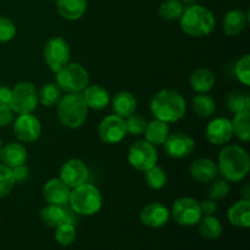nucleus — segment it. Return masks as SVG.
I'll use <instances>...</instances> for the list:
<instances>
[{
    "label": "nucleus",
    "mask_w": 250,
    "mask_h": 250,
    "mask_svg": "<svg viewBox=\"0 0 250 250\" xmlns=\"http://www.w3.org/2000/svg\"><path fill=\"white\" fill-rule=\"evenodd\" d=\"M216 165L219 173L224 180L227 182L238 183L249 173V154L243 146H226L220 151Z\"/></svg>",
    "instance_id": "1"
},
{
    "label": "nucleus",
    "mask_w": 250,
    "mask_h": 250,
    "mask_svg": "<svg viewBox=\"0 0 250 250\" xmlns=\"http://www.w3.org/2000/svg\"><path fill=\"white\" fill-rule=\"evenodd\" d=\"M150 111L156 120L166 124H175L185 117L187 105L185 98L177 90L163 89L151 99Z\"/></svg>",
    "instance_id": "2"
},
{
    "label": "nucleus",
    "mask_w": 250,
    "mask_h": 250,
    "mask_svg": "<svg viewBox=\"0 0 250 250\" xmlns=\"http://www.w3.org/2000/svg\"><path fill=\"white\" fill-rule=\"evenodd\" d=\"M180 24L186 34L194 38L207 37L214 31L216 26V19L211 10L202 5H192L183 10L180 17Z\"/></svg>",
    "instance_id": "3"
},
{
    "label": "nucleus",
    "mask_w": 250,
    "mask_h": 250,
    "mask_svg": "<svg viewBox=\"0 0 250 250\" xmlns=\"http://www.w3.org/2000/svg\"><path fill=\"white\" fill-rule=\"evenodd\" d=\"M88 106L82 93H67L56 105V115L63 127L77 129L84 125L88 117Z\"/></svg>",
    "instance_id": "4"
},
{
    "label": "nucleus",
    "mask_w": 250,
    "mask_h": 250,
    "mask_svg": "<svg viewBox=\"0 0 250 250\" xmlns=\"http://www.w3.org/2000/svg\"><path fill=\"white\" fill-rule=\"evenodd\" d=\"M70 208L77 215L92 216L95 215L103 207V197L100 190L90 183H83L71 189Z\"/></svg>",
    "instance_id": "5"
},
{
    "label": "nucleus",
    "mask_w": 250,
    "mask_h": 250,
    "mask_svg": "<svg viewBox=\"0 0 250 250\" xmlns=\"http://www.w3.org/2000/svg\"><path fill=\"white\" fill-rule=\"evenodd\" d=\"M55 75V83L66 94L67 93H82L84 88L89 84L88 71L81 63L68 62Z\"/></svg>",
    "instance_id": "6"
},
{
    "label": "nucleus",
    "mask_w": 250,
    "mask_h": 250,
    "mask_svg": "<svg viewBox=\"0 0 250 250\" xmlns=\"http://www.w3.org/2000/svg\"><path fill=\"white\" fill-rule=\"evenodd\" d=\"M10 107L17 115L33 114L38 106L39 98L36 85L28 81L19 82L14 87Z\"/></svg>",
    "instance_id": "7"
},
{
    "label": "nucleus",
    "mask_w": 250,
    "mask_h": 250,
    "mask_svg": "<svg viewBox=\"0 0 250 250\" xmlns=\"http://www.w3.org/2000/svg\"><path fill=\"white\" fill-rule=\"evenodd\" d=\"M43 56L48 67L54 73L59 72L63 66L70 62V45L61 37H53L46 42L43 50Z\"/></svg>",
    "instance_id": "8"
},
{
    "label": "nucleus",
    "mask_w": 250,
    "mask_h": 250,
    "mask_svg": "<svg viewBox=\"0 0 250 250\" xmlns=\"http://www.w3.org/2000/svg\"><path fill=\"white\" fill-rule=\"evenodd\" d=\"M129 165L138 171H146L158 163V151L155 146L146 141H137L128 149Z\"/></svg>",
    "instance_id": "9"
},
{
    "label": "nucleus",
    "mask_w": 250,
    "mask_h": 250,
    "mask_svg": "<svg viewBox=\"0 0 250 250\" xmlns=\"http://www.w3.org/2000/svg\"><path fill=\"white\" fill-rule=\"evenodd\" d=\"M170 214L178 225L185 227L195 226L203 216L199 202L190 197H182L175 200Z\"/></svg>",
    "instance_id": "10"
},
{
    "label": "nucleus",
    "mask_w": 250,
    "mask_h": 250,
    "mask_svg": "<svg viewBox=\"0 0 250 250\" xmlns=\"http://www.w3.org/2000/svg\"><path fill=\"white\" fill-rule=\"evenodd\" d=\"M14 133L22 143H33L41 137L42 124L34 115H19L12 122Z\"/></svg>",
    "instance_id": "11"
},
{
    "label": "nucleus",
    "mask_w": 250,
    "mask_h": 250,
    "mask_svg": "<svg viewBox=\"0 0 250 250\" xmlns=\"http://www.w3.org/2000/svg\"><path fill=\"white\" fill-rule=\"evenodd\" d=\"M98 133L105 144L120 143L127 136L125 120L115 114L104 117L98 127Z\"/></svg>",
    "instance_id": "12"
},
{
    "label": "nucleus",
    "mask_w": 250,
    "mask_h": 250,
    "mask_svg": "<svg viewBox=\"0 0 250 250\" xmlns=\"http://www.w3.org/2000/svg\"><path fill=\"white\" fill-rule=\"evenodd\" d=\"M164 146L166 155L172 159H185L193 153L195 148L194 139L185 132L168 134Z\"/></svg>",
    "instance_id": "13"
},
{
    "label": "nucleus",
    "mask_w": 250,
    "mask_h": 250,
    "mask_svg": "<svg viewBox=\"0 0 250 250\" xmlns=\"http://www.w3.org/2000/svg\"><path fill=\"white\" fill-rule=\"evenodd\" d=\"M89 170L80 159H70L60 168V180L71 189L83 185L88 181Z\"/></svg>",
    "instance_id": "14"
},
{
    "label": "nucleus",
    "mask_w": 250,
    "mask_h": 250,
    "mask_svg": "<svg viewBox=\"0 0 250 250\" xmlns=\"http://www.w3.org/2000/svg\"><path fill=\"white\" fill-rule=\"evenodd\" d=\"M78 215L67 205L59 207V205L48 204V207L41 210V220L45 226L50 229H56L62 224L76 225Z\"/></svg>",
    "instance_id": "15"
},
{
    "label": "nucleus",
    "mask_w": 250,
    "mask_h": 250,
    "mask_svg": "<svg viewBox=\"0 0 250 250\" xmlns=\"http://www.w3.org/2000/svg\"><path fill=\"white\" fill-rule=\"evenodd\" d=\"M205 137L214 146H225L233 137L231 120L226 117H216L207 125Z\"/></svg>",
    "instance_id": "16"
},
{
    "label": "nucleus",
    "mask_w": 250,
    "mask_h": 250,
    "mask_svg": "<svg viewBox=\"0 0 250 250\" xmlns=\"http://www.w3.org/2000/svg\"><path fill=\"white\" fill-rule=\"evenodd\" d=\"M170 210L163 203L159 202L146 204L139 214L142 224L150 229H160V227L165 226L170 220Z\"/></svg>",
    "instance_id": "17"
},
{
    "label": "nucleus",
    "mask_w": 250,
    "mask_h": 250,
    "mask_svg": "<svg viewBox=\"0 0 250 250\" xmlns=\"http://www.w3.org/2000/svg\"><path fill=\"white\" fill-rule=\"evenodd\" d=\"M43 195L48 204L65 207L70 202L71 188L60 178H51L44 185Z\"/></svg>",
    "instance_id": "18"
},
{
    "label": "nucleus",
    "mask_w": 250,
    "mask_h": 250,
    "mask_svg": "<svg viewBox=\"0 0 250 250\" xmlns=\"http://www.w3.org/2000/svg\"><path fill=\"white\" fill-rule=\"evenodd\" d=\"M189 173L194 181L199 183H210L219 175L216 163L208 158H200L193 161L189 167Z\"/></svg>",
    "instance_id": "19"
},
{
    "label": "nucleus",
    "mask_w": 250,
    "mask_h": 250,
    "mask_svg": "<svg viewBox=\"0 0 250 250\" xmlns=\"http://www.w3.org/2000/svg\"><path fill=\"white\" fill-rule=\"evenodd\" d=\"M248 24V15L241 9H232L226 12L222 21V28L226 36L236 37L246 29Z\"/></svg>",
    "instance_id": "20"
},
{
    "label": "nucleus",
    "mask_w": 250,
    "mask_h": 250,
    "mask_svg": "<svg viewBox=\"0 0 250 250\" xmlns=\"http://www.w3.org/2000/svg\"><path fill=\"white\" fill-rule=\"evenodd\" d=\"M82 95L88 109L92 110L105 109L111 100L109 92L104 87L98 84H88L82 92Z\"/></svg>",
    "instance_id": "21"
},
{
    "label": "nucleus",
    "mask_w": 250,
    "mask_h": 250,
    "mask_svg": "<svg viewBox=\"0 0 250 250\" xmlns=\"http://www.w3.org/2000/svg\"><path fill=\"white\" fill-rule=\"evenodd\" d=\"M112 111L115 115L127 119L128 116L133 115L137 110V99L132 93L127 90H121L116 93L111 99Z\"/></svg>",
    "instance_id": "22"
},
{
    "label": "nucleus",
    "mask_w": 250,
    "mask_h": 250,
    "mask_svg": "<svg viewBox=\"0 0 250 250\" xmlns=\"http://www.w3.org/2000/svg\"><path fill=\"white\" fill-rule=\"evenodd\" d=\"M229 224L239 229H248L250 226V200L241 199L234 203L227 211Z\"/></svg>",
    "instance_id": "23"
},
{
    "label": "nucleus",
    "mask_w": 250,
    "mask_h": 250,
    "mask_svg": "<svg viewBox=\"0 0 250 250\" xmlns=\"http://www.w3.org/2000/svg\"><path fill=\"white\" fill-rule=\"evenodd\" d=\"M0 160L7 167L14 168L16 166L23 165L27 161V149L26 146L20 143H9L1 149Z\"/></svg>",
    "instance_id": "24"
},
{
    "label": "nucleus",
    "mask_w": 250,
    "mask_h": 250,
    "mask_svg": "<svg viewBox=\"0 0 250 250\" xmlns=\"http://www.w3.org/2000/svg\"><path fill=\"white\" fill-rule=\"evenodd\" d=\"M215 83H216L215 73L207 67L197 68L189 78L190 87L198 94H204V93L210 92Z\"/></svg>",
    "instance_id": "25"
},
{
    "label": "nucleus",
    "mask_w": 250,
    "mask_h": 250,
    "mask_svg": "<svg viewBox=\"0 0 250 250\" xmlns=\"http://www.w3.org/2000/svg\"><path fill=\"white\" fill-rule=\"evenodd\" d=\"M58 11L67 21H77L87 11V0H56Z\"/></svg>",
    "instance_id": "26"
},
{
    "label": "nucleus",
    "mask_w": 250,
    "mask_h": 250,
    "mask_svg": "<svg viewBox=\"0 0 250 250\" xmlns=\"http://www.w3.org/2000/svg\"><path fill=\"white\" fill-rule=\"evenodd\" d=\"M143 134L146 136V141L153 146H163L170 134V127L166 122L155 119L146 124Z\"/></svg>",
    "instance_id": "27"
},
{
    "label": "nucleus",
    "mask_w": 250,
    "mask_h": 250,
    "mask_svg": "<svg viewBox=\"0 0 250 250\" xmlns=\"http://www.w3.org/2000/svg\"><path fill=\"white\" fill-rule=\"evenodd\" d=\"M192 107L198 117L208 119V117H211L216 111V103L214 98L204 93V94H198L193 98Z\"/></svg>",
    "instance_id": "28"
},
{
    "label": "nucleus",
    "mask_w": 250,
    "mask_h": 250,
    "mask_svg": "<svg viewBox=\"0 0 250 250\" xmlns=\"http://www.w3.org/2000/svg\"><path fill=\"white\" fill-rule=\"evenodd\" d=\"M199 225V232L202 237L209 241H215L220 238L222 234V224L214 215L211 216H204L198 222Z\"/></svg>",
    "instance_id": "29"
},
{
    "label": "nucleus",
    "mask_w": 250,
    "mask_h": 250,
    "mask_svg": "<svg viewBox=\"0 0 250 250\" xmlns=\"http://www.w3.org/2000/svg\"><path fill=\"white\" fill-rule=\"evenodd\" d=\"M231 122L233 136H236L239 141L248 143L250 141V111L234 114L233 120Z\"/></svg>",
    "instance_id": "30"
},
{
    "label": "nucleus",
    "mask_w": 250,
    "mask_h": 250,
    "mask_svg": "<svg viewBox=\"0 0 250 250\" xmlns=\"http://www.w3.org/2000/svg\"><path fill=\"white\" fill-rule=\"evenodd\" d=\"M61 97H62V90L56 83H46L38 90L39 103L45 107L56 106Z\"/></svg>",
    "instance_id": "31"
},
{
    "label": "nucleus",
    "mask_w": 250,
    "mask_h": 250,
    "mask_svg": "<svg viewBox=\"0 0 250 250\" xmlns=\"http://www.w3.org/2000/svg\"><path fill=\"white\" fill-rule=\"evenodd\" d=\"M226 107L229 111L233 112V114L250 111L249 94L244 92H238V90L229 93L226 98Z\"/></svg>",
    "instance_id": "32"
},
{
    "label": "nucleus",
    "mask_w": 250,
    "mask_h": 250,
    "mask_svg": "<svg viewBox=\"0 0 250 250\" xmlns=\"http://www.w3.org/2000/svg\"><path fill=\"white\" fill-rule=\"evenodd\" d=\"M183 10L185 7L180 0H165L159 7V16L165 21H176L182 16Z\"/></svg>",
    "instance_id": "33"
},
{
    "label": "nucleus",
    "mask_w": 250,
    "mask_h": 250,
    "mask_svg": "<svg viewBox=\"0 0 250 250\" xmlns=\"http://www.w3.org/2000/svg\"><path fill=\"white\" fill-rule=\"evenodd\" d=\"M146 175V183L148 185L149 188L154 190L161 189V188L165 187V185L167 183V175H166L165 171L163 170L159 166H153V167L148 168L146 171H144Z\"/></svg>",
    "instance_id": "34"
},
{
    "label": "nucleus",
    "mask_w": 250,
    "mask_h": 250,
    "mask_svg": "<svg viewBox=\"0 0 250 250\" xmlns=\"http://www.w3.org/2000/svg\"><path fill=\"white\" fill-rule=\"evenodd\" d=\"M77 232L75 225L62 224L55 229V239L60 246L68 247L75 242Z\"/></svg>",
    "instance_id": "35"
},
{
    "label": "nucleus",
    "mask_w": 250,
    "mask_h": 250,
    "mask_svg": "<svg viewBox=\"0 0 250 250\" xmlns=\"http://www.w3.org/2000/svg\"><path fill=\"white\" fill-rule=\"evenodd\" d=\"M15 178L12 170L6 165H0V199L7 197L14 189Z\"/></svg>",
    "instance_id": "36"
},
{
    "label": "nucleus",
    "mask_w": 250,
    "mask_h": 250,
    "mask_svg": "<svg viewBox=\"0 0 250 250\" xmlns=\"http://www.w3.org/2000/svg\"><path fill=\"white\" fill-rule=\"evenodd\" d=\"M234 75L237 80L244 85H250V55L246 54L242 56L234 65Z\"/></svg>",
    "instance_id": "37"
},
{
    "label": "nucleus",
    "mask_w": 250,
    "mask_h": 250,
    "mask_svg": "<svg viewBox=\"0 0 250 250\" xmlns=\"http://www.w3.org/2000/svg\"><path fill=\"white\" fill-rule=\"evenodd\" d=\"M229 182L226 180H216L211 181V186L208 189V198L214 200H220L226 198L229 194Z\"/></svg>",
    "instance_id": "38"
},
{
    "label": "nucleus",
    "mask_w": 250,
    "mask_h": 250,
    "mask_svg": "<svg viewBox=\"0 0 250 250\" xmlns=\"http://www.w3.org/2000/svg\"><path fill=\"white\" fill-rule=\"evenodd\" d=\"M125 124H126L127 133L132 134V136H141V134H143L144 131H146V127L148 122L146 121V119H144L143 116L137 115L136 112H134L133 115L127 117Z\"/></svg>",
    "instance_id": "39"
},
{
    "label": "nucleus",
    "mask_w": 250,
    "mask_h": 250,
    "mask_svg": "<svg viewBox=\"0 0 250 250\" xmlns=\"http://www.w3.org/2000/svg\"><path fill=\"white\" fill-rule=\"evenodd\" d=\"M16 36V26L10 19L0 16V43H6Z\"/></svg>",
    "instance_id": "40"
},
{
    "label": "nucleus",
    "mask_w": 250,
    "mask_h": 250,
    "mask_svg": "<svg viewBox=\"0 0 250 250\" xmlns=\"http://www.w3.org/2000/svg\"><path fill=\"white\" fill-rule=\"evenodd\" d=\"M12 173H14L15 182L16 183H24L26 181H28L29 176H31V172H29V168L27 167L26 165H20L16 166V167L11 168Z\"/></svg>",
    "instance_id": "41"
},
{
    "label": "nucleus",
    "mask_w": 250,
    "mask_h": 250,
    "mask_svg": "<svg viewBox=\"0 0 250 250\" xmlns=\"http://www.w3.org/2000/svg\"><path fill=\"white\" fill-rule=\"evenodd\" d=\"M200 210H202V214L204 216H211L215 212L217 211V204L216 200L210 199V198H207V199L203 200L202 203H199Z\"/></svg>",
    "instance_id": "42"
},
{
    "label": "nucleus",
    "mask_w": 250,
    "mask_h": 250,
    "mask_svg": "<svg viewBox=\"0 0 250 250\" xmlns=\"http://www.w3.org/2000/svg\"><path fill=\"white\" fill-rule=\"evenodd\" d=\"M15 112L10 106L0 109V127H6L14 122Z\"/></svg>",
    "instance_id": "43"
},
{
    "label": "nucleus",
    "mask_w": 250,
    "mask_h": 250,
    "mask_svg": "<svg viewBox=\"0 0 250 250\" xmlns=\"http://www.w3.org/2000/svg\"><path fill=\"white\" fill-rule=\"evenodd\" d=\"M11 94L12 90L10 89L9 87L0 84V109H1V107L10 106V103H11Z\"/></svg>",
    "instance_id": "44"
},
{
    "label": "nucleus",
    "mask_w": 250,
    "mask_h": 250,
    "mask_svg": "<svg viewBox=\"0 0 250 250\" xmlns=\"http://www.w3.org/2000/svg\"><path fill=\"white\" fill-rule=\"evenodd\" d=\"M242 192H243V199H249L250 200V187H249L248 183L244 186L243 190H242Z\"/></svg>",
    "instance_id": "45"
},
{
    "label": "nucleus",
    "mask_w": 250,
    "mask_h": 250,
    "mask_svg": "<svg viewBox=\"0 0 250 250\" xmlns=\"http://www.w3.org/2000/svg\"><path fill=\"white\" fill-rule=\"evenodd\" d=\"M182 5H183V7H189V6H192V5H194L195 4V0H182Z\"/></svg>",
    "instance_id": "46"
},
{
    "label": "nucleus",
    "mask_w": 250,
    "mask_h": 250,
    "mask_svg": "<svg viewBox=\"0 0 250 250\" xmlns=\"http://www.w3.org/2000/svg\"><path fill=\"white\" fill-rule=\"evenodd\" d=\"M1 149H2V141L0 138V155H1Z\"/></svg>",
    "instance_id": "47"
}]
</instances>
